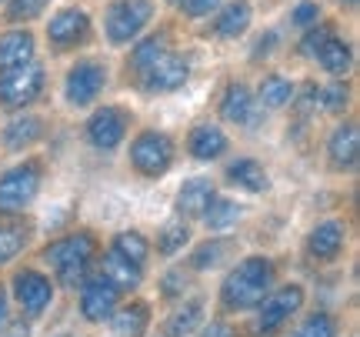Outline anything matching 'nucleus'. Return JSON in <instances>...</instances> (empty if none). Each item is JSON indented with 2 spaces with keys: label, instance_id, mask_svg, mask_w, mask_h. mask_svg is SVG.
I'll list each match as a JSON object with an SVG mask.
<instances>
[{
  "label": "nucleus",
  "instance_id": "obj_1",
  "mask_svg": "<svg viewBox=\"0 0 360 337\" xmlns=\"http://www.w3.org/2000/svg\"><path fill=\"white\" fill-rule=\"evenodd\" d=\"M270 287H274V264L267 257L254 254V257H244L224 277L220 300L231 311H254L260 300L270 294Z\"/></svg>",
  "mask_w": 360,
  "mask_h": 337
},
{
  "label": "nucleus",
  "instance_id": "obj_2",
  "mask_svg": "<svg viewBox=\"0 0 360 337\" xmlns=\"http://www.w3.org/2000/svg\"><path fill=\"white\" fill-rule=\"evenodd\" d=\"M94 254H97L94 234L77 231V234H67V237H60V241L47 244L44 260L53 267L57 281H60L64 287H80L84 284V274H87V267H90V260H94Z\"/></svg>",
  "mask_w": 360,
  "mask_h": 337
},
{
  "label": "nucleus",
  "instance_id": "obj_3",
  "mask_svg": "<svg viewBox=\"0 0 360 337\" xmlns=\"http://www.w3.org/2000/svg\"><path fill=\"white\" fill-rule=\"evenodd\" d=\"M304 300H307V294H304L300 284H287V287L270 291L267 298L257 304V331L260 334H274L277 327H283L304 307Z\"/></svg>",
  "mask_w": 360,
  "mask_h": 337
},
{
  "label": "nucleus",
  "instance_id": "obj_4",
  "mask_svg": "<svg viewBox=\"0 0 360 337\" xmlns=\"http://www.w3.org/2000/svg\"><path fill=\"white\" fill-rule=\"evenodd\" d=\"M40 91H44V67L34 64V61L0 74V104L11 107V110L37 101Z\"/></svg>",
  "mask_w": 360,
  "mask_h": 337
},
{
  "label": "nucleus",
  "instance_id": "obj_5",
  "mask_svg": "<svg viewBox=\"0 0 360 337\" xmlns=\"http://www.w3.org/2000/svg\"><path fill=\"white\" fill-rule=\"evenodd\" d=\"M154 17L150 0H114L107 11V37L114 44H130Z\"/></svg>",
  "mask_w": 360,
  "mask_h": 337
},
{
  "label": "nucleus",
  "instance_id": "obj_6",
  "mask_svg": "<svg viewBox=\"0 0 360 337\" xmlns=\"http://www.w3.org/2000/svg\"><path fill=\"white\" fill-rule=\"evenodd\" d=\"M40 191V167L37 164H20L11 167L0 177V210L4 214H17L24 210Z\"/></svg>",
  "mask_w": 360,
  "mask_h": 337
},
{
  "label": "nucleus",
  "instance_id": "obj_7",
  "mask_svg": "<svg viewBox=\"0 0 360 337\" xmlns=\"http://www.w3.org/2000/svg\"><path fill=\"white\" fill-rule=\"evenodd\" d=\"M174 160V144L167 134L157 130H143L137 141L130 144V164L141 170L143 177H160Z\"/></svg>",
  "mask_w": 360,
  "mask_h": 337
},
{
  "label": "nucleus",
  "instance_id": "obj_8",
  "mask_svg": "<svg viewBox=\"0 0 360 337\" xmlns=\"http://www.w3.org/2000/svg\"><path fill=\"white\" fill-rule=\"evenodd\" d=\"M187 77H191V67H187V61H184V57H177V53H170V51H164L157 61H150V64L141 70L143 91H150V94L177 91V87H184V84H187Z\"/></svg>",
  "mask_w": 360,
  "mask_h": 337
},
{
  "label": "nucleus",
  "instance_id": "obj_9",
  "mask_svg": "<svg viewBox=\"0 0 360 337\" xmlns=\"http://www.w3.org/2000/svg\"><path fill=\"white\" fill-rule=\"evenodd\" d=\"M13 298L24 307L27 317H40V314L51 307L53 300V284L47 274L34 271V267H24V271L13 274Z\"/></svg>",
  "mask_w": 360,
  "mask_h": 337
},
{
  "label": "nucleus",
  "instance_id": "obj_10",
  "mask_svg": "<svg viewBox=\"0 0 360 337\" xmlns=\"http://www.w3.org/2000/svg\"><path fill=\"white\" fill-rule=\"evenodd\" d=\"M120 304V291H117L103 274H97V277H87L84 284H80V314L87 317L90 324H101V321H107L110 314H114V307Z\"/></svg>",
  "mask_w": 360,
  "mask_h": 337
},
{
  "label": "nucleus",
  "instance_id": "obj_11",
  "mask_svg": "<svg viewBox=\"0 0 360 337\" xmlns=\"http://www.w3.org/2000/svg\"><path fill=\"white\" fill-rule=\"evenodd\" d=\"M103 91V67L97 61H80L70 74H67L64 94L74 107H87L97 101V94Z\"/></svg>",
  "mask_w": 360,
  "mask_h": 337
},
{
  "label": "nucleus",
  "instance_id": "obj_12",
  "mask_svg": "<svg viewBox=\"0 0 360 337\" xmlns=\"http://www.w3.org/2000/svg\"><path fill=\"white\" fill-rule=\"evenodd\" d=\"M127 134V117L117 107H101L97 114L87 120V137L97 151H114Z\"/></svg>",
  "mask_w": 360,
  "mask_h": 337
},
{
  "label": "nucleus",
  "instance_id": "obj_13",
  "mask_svg": "<svg viewBox=\"0 0 360 337\" xmlns=\"http://www.w3.org/2000/svg\"><path fill=\"white\" fill-rule=\"evenodd\" d=\"M87 30H90L87 13L77 11V7H67V11H60L57 17H51L47 37H51V44L57 47V51H67V47H74L77 40L87 37Z\"/></svg>",
  "mask_w": 360,
  "mask_h": 337
},
{
  "label": "nucleus",
  "instance_id": "obj_14",
  "mask_svg": "<svg viewBox=\"0 0 360 337\" xmlns=\"http://www.w3.org/2000/svg\"><path fill=\"white\" fill-rule=\"evenodd\" d=\"M101 274L120 291V294H124V291H137L143 281L141 264H134V260H127L124 254H117L114 247H107V254H103V260H101Z\"/></svg>",
  "mask_w": 360,
  "mask_h": 337
},
{
  "label": "nucleus",
  "instance_id": "obj_15",
  "mask_svg": "<svg viewBox=\"0 0 360 337\" xmlns=\"http://www.w3.org/2000/svg\"><path fill=\"white\" fill-rule=\"evenodd\" d=\"M220 114L231 124H257L260 104L254 101V94L247 91L244 84H231L227 94H224V101H220Z\"/></svg>",
  "mask_w": 360,
  "mask_h": 337
},
{
  "label": "nucleus",
  "instance_id": "obj_16",
  "mask_svg": "<svg viewBox=\"0 0 360 337\" xmlns=\"http://www.w3.org/2000/svg\"><path fill=\"white\" fill-rule=\"evenodd\" d=\"M217 197L214 191V184L207 181V177H193L180 187L177 194V214L180 217H204V210L210 208V201Z\"/></svg>",
  "mask_w": 360,
  "mask_h": 337
},
{
  "label": "nucleus",
  "instance_id": "obj_17",
  "mask_svg": "<svg viewBox=\"0 0 360 337\" xmlns=\"http://www.w3.org/2000/svg\"><path fill=\"white\" fill-rule=\"evenodd\" d=\"M327 154H330V164L340 170H350L357 164L360 154V130L357 124H344L330 134V144H327Z\"/></svg>",
  "mask_w": 360,
  "mask_h": 337
},
{
  "label": "nucleus",
  "instance_id": "obj_18",
  "mask_svg": "<svg viewBox=\"0 0 360 337\" xmlns=\"http://www.w3.org/2000/svg\"><path fill=\"white\" fill-rule=\"evenodd\" d=\"M344 224L340 221H323L317 224L314 231H310L307 237V250H310V257H317V260H334L337 254H340V247H344Z\"/></svg>",
  "mask_w": 360,
  "mask_h": 337
},
{
  "label": "nucleus",
  "instance_id": "obj_19",
  "mask_svg": "<svg viewBox=\"0 0 360 337\" xmlns=\"http://www.w3.org/2000/svg\"><path fill=\"white\" fill-rule=\"evenodd\" d=\"M147 324H150V307H147L143 300L114 307V314H110V331H114V337H143Z\"/></svg>",
  "mask_w": 360,
  "mask_h": 337
},
{
  "label": "nucleus",
  "instance_id": "obj_20",
  "mask_svg": "<svg viewBox=\"0 0 360 337\" xmlns=\"http://www.w3.org/2000/svg\"><path fill=\"white\" fill-rule=\"evenodd\" d=\"M34 61V34L30 30H11L0 37V70L30 64Z\"/></svg>",
  "mask_w": 360,
  "mask_h": 337
},
{
  "label": "nucleus",
  "instance_id": "obj_21",
  "mask_svg": "<svg viewBox=\"0 0 360 337\" xmlns=\"http://www.w3.org/2000/svg\"><path fill=\"white\" fill-rule=\"evenodd\" d=\"M227 151V134L214 124H197L191 130V154L197 160H214Z\"/></svg>",
  "mask_w": 360,
  "mask_h": 337
},
{
  "label": "nucleus",
  "instance_id": "obj_22",
  "mask_svg": "<svg viewBox=\"0 0 360 337\" xmlns=\"http://www.w3.org/2000/svg\"><path fill=\"white\" fill-rule=\"evenodd\" d=\"M227 177H231V184H237V187H244V191H250V194H260V191H267V170L260 167L254 157H240V160H233L231 167H227Z\"/></svg>",
  "mask_w": 360,
  "mask_h": 337
},
{
  "label": "nucleus",
  "instance_id": "obj_23",
  "mask_svg": "<svg viewBox=\"0 0 360 337\" xmlns=\"http://www.w3.org/2000/svg\"><path fill=\"white\" fill-rule=\"evenodd\" d=\"M44 134V120L40 117H13L11 124L4 127V144L13 147V151H24L34 141H40Z\"/></svg>",
  "mask_w": 360,
  "mask_h": 337
},
{
  "label": "nucleus",
  "instance_id": "obj_24",
  "mask_svg": "<svg viewBox=\"0 0 360 337\" xmlns=\"http://www.w3.org/2000/svg\"><path fill=\"white\" fill-rule=\"evenodd\" d=\"M250 17H254L250 4H247V0H233V4H227V7L220 11L217 34L220 37H240L247 27H250Z\"/></svg>",
  "mask_w": 360,
  "mask_h": 337
},
{
  "label": "nucleus",
  "instance_id": "obj_25",
  "mask_svg": "<svg viewBox=\"0 0 360 337\" xmlns=\"http://www.w3.org/2000/svg\"><path fill=\"white\" fill-rule=\"evenodd\" d=\"M204 321V300H187L184 307H177V311L170 314L167 321V334L164 337H191L193 331H197V324Z\"/></svg>",
  "mask_w": 360,
  "mask_h": 337
},
{
  "label": "nucleus",
  "instance_id": "obj_26",
  "mask_svg": "<svg viewBox=\"0 0 360 337\" xmlns=\"http://www.w3.org/2000/svg\"><path fill=\"white\" fill-rule=\"evenodd\" d=\"M240 204H233V201H224V197H214L210 201V208L204 210V224H207V231H214V234H220V231H231L233 224L240 221Z\"/></svg>",
  "mask_w": 360,
  "mask_h": 337
},
{
  "label": "nucleus",
  "instance_id": "obj_27",
  "mask_svg": "<svg viewBox=\"0 0 360 337\" xmlns=\"http://www.w3.org/2000/svg\"><path fill=\"white\" fill-rule=\"evenodd\" d=\"M317 64L327 70V74H334V77H344L350 70V47L344 44V40L330 37L327 44H323L321 51H317Z\"/></svg>",
  "mask_w": 360,
  "mask_h": 337
},
{
  "label": "nucleus",
  "instance_id": "obj_28",
  "mask_svg": "<svg viewBox=\"0 0 360 337\" xmlns=\"http://www.w3.org/2000/svg\"><path fill=\"white\" fill-rule=\"evenodd\" d=\"M290 101H294V87H290V80L277 77V74L264 77L260 94H257V104L260 107H267V110H281V107H287Z\"/></svg>",
  "mask_w": 360,
  "mask_h": 337
},
{
  "label": "nucleus",
  "instance_id": "obj_29",
  "mask_svg": "<svg viewBox=\"0 0 360 337\" xmlns=\"http://www.w3.org/2000/svg\"><path fill=\"white\" fill-rule=\"evenodd\" d=\"M110 247H114L117 254H124L127 260L141 264V267L147 264V257H150V244H147V237H143L141 231H120Z\"/></svg>",
  "mask_w": 360,
  "mask_h": 337
},
{
  "label": "nucleus",
  "instance_id": "obj_30",
  "mask_svg": "<svg viewBox=\"0 0 360 337\" xmlns=\"http://www.w3.org/2000/svg\"><path fill=\"white\" fill-rule=\"evenodd\" d=\"M187 241H191V227L184 221H170V224H164V231L157 234V250H160L164 257H174V254L184 250Z\"/></svg>",
  "mask_w": 360,
  "mask_h": 337
},
{
  "label": "nucleus",
  "instance_id": "obj_31",
  "mask_svg": "<svg viewBox=\"0 0 360 337\" xmlns=\"http://www.w3.org/2000/svg\"><path fill=\"white\" fill-rule=\"evenodd\" d=\"M227 250H231V244H224V241H207V244L193 250L191 267L193 271H210V267H217L220 260L227 257Z\"/></svg>",
  "mask_w": 360,
  "mask_h": 337
},
{
  "label": "nucleus",
  "instance_id": "obj_32",
  "mask_svg": "<svg viewBox=\"0 0 360 337\" xmlns=\"http://www.w3.org/2000/svg\"><path fill=\"white\" fill-rule=\"evenodd\" d=\"M27 234L24 227H17V224H0V264H7L11 257L20 254V247H24Z\"/></svg>",
  "mask_w": 360,
  "mask_h": 337
},
{
  "label": "nucleus",
  "instance_id": "obj_33",
  "mask_svg": "<svg viewBox=\"0 0 360 337\" xmlns=\"http://www.w3.org/2000/svg\"><path fill=\"white\" fill-rule=\"evenodd\" d=\"M290 337H337V321L330 314H310Z\"/></svg>",
  "mask_w": 360,
  "mask_h": 337
},
{
  "label": "nucleus",
  "instance_id": "obj_34",
  "mask_svg": "<svg viewBox=\"0 0 360 337\" xmlns=\"http://www.w3.org/2000/svg\"><path fill=\"white\" fill-rule=\"evenodd\" d=\"M164 51H167V47H164V37H147L141 47H134V53H130V64H134V70H143V67L150 64V61H157Z\"/></svg>",
  "mask_w": 360,
  "mask_h": 337
},
{
  "label": "nucleus",
  "instance_id": "obj_35",
  "mask_svg": "<svg viewBox=\"0 0 360 337\" xmlns=\"http://www.w3.org/2000/svg\"><path fill=\"white\" fill-rule=\"evenodd\" d=\"M51 0H11V7H7V17H11L13 24H20V20H34L44 13Z\"/></svg>",
  "mask_w": 360,
  "mask_h": 337
},
{
  "label": "nucleus",
  "instance_id": "obj_36",
  "mask_svg": "<svg viewBox=\"0 0 360 337\" xmlns=\"http://www.w3.org/2000/svg\"><path fill=\"white\" fill-rule=\"evenodd\" d=\"M317 97L323 101V110H330V114H337V110H344L347 107V87H340V84H330V87H323V91H317Z\"/></svg>",
  "mask_w": 360,
  "mask_h": 337
},
{
  "label": "nucleus",
  "instance_id": "obj_37",
  "mask_svg": "<svg viewBox=\"0 0 360 337\" xmlns=\"http://www.w3.org/2000/svg\"><path fill=\"white\" fill-rule=\"evenodd\" d=\"M330 37H334V30H330V27H317V30H310L307 37L300 40V53H304V57H317V51H321Z\"/></svg>",
  "mask_w": 360,
  "mask_h": 337
},
{
  "label": "nucleus",
  "instance_id": "obj_38",
  "mask_svg": "<svg viewBox=\"0 0 360 337\" xmlns=\"http://www.w3.org/2000/svg\"><path fill=\"white\" fill-rule=\"evenodd\" d=\"M317 17H321V11H317V4H310V0H304V4H297L294 7V20L297 27H314L317 24Z\"/></svg>",
  "mask_w": 360,
  "mask_h": 337
},
{
  "label": "nucleus",
  "instance_id": "obj_39",
  "mask_svg": "<svg viewBox=\"0 0 360 337\" xmlns=\"http://www.w3.org/2000/svg\"><path fill=\"white\" fill-rule=\"evenodd\" d=\"M180 7H184V13H191V17H207V13L217 7V0H180Z\"/></svg>",
  "mask_w": 360,
  "mask_h": 337
},
{
  "label": "nucleus",
  "instance_id": "obj_40",
  "mask_svg": "<svg viewBox=\"0 0 360 337\" xmlns=\"http://www.w3.org/2000/svg\"><path fill=\"white\" fill-rule=\"evenodd\" d=\"M200 337H237L231 324H224V321H210V324L200 331Z\"/></svg>",
  "mask_w": 360,
  "mask_h": 337
},
{
  "label": "nucleus",
  "instance_id": "obj_41",
  "mask_svg": "<svg viewBox=\"0 0 360 337\" xmlns=\"http://www.w3.org/2000/svg\"><path fill=\"white\" fill-rule=\"evenodd\" d=\"M184 271H174V274H167V281H164V294H167V298H174V294H180V291H184Z\"/></svg>",
  "mask_w": 360,
  "mask_h": 337
},
{
  "label": "nucleus",
  "instance_id": "obj_42",
  "mask_svg": "<svg viewBox=\"0 0 360 337\" xmlns=\"http://www.w3.org/2000/svg\"><path fill=\"white\" fill-rule=\"evenodd\" d=\"M7 337H30V327H27V321H17V324L7 331Z\"/></svg>",
  "mask_w": 360,
  "mask_h": 337
},
{
  "label": "nucleus",
  "instance_id": "obj_43",
  "mask_svg": "<svg viewBox=\"0 0 360 337\" xmlns=\"http://www.w3.org/2000/svg\"><path fill=\"white\" fill-rule=\"evenodd\" d=\"M7 327V294L0 291V331Z\"/></svg>",
  "mask_w": 360,
  "mask_h": 337
},
{
  "label": "nucleus",
  "instance_id": "obj_44",
  "mask_svg": "<svg viewBox=\"0 0 360 337\" xmlns=\"http://www.w3.org/2000/svg\"><path fill=\"white\" fill-rule=\"evenodd\" d=\"M340 4H357V0H340Z\"/></svg>",
  "mask_w": 360,
  "mask_h": 337
}]
</instances>
